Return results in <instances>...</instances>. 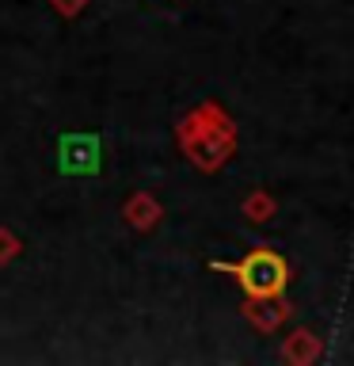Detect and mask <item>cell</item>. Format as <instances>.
Here are the masks:
<instances>
[{
    "label": "cell",
    "mask_w": 354,
    "mask_h": 366,
    "mask_svg": "<svg viewBox=\"0 0 354 366\" xmlns=\"http://www.w3.org/2000/svg\"><path fill=\"white\" fill-rule=\"evenodd\" d=\"M210 267L233 274L240 282V290H244L251 302H274V297H282L285 282H290V263H285L274 248H251L240 263L213 259Z\"/></svg>",
    "instance_id": "obj_1"
}]
</instances>
